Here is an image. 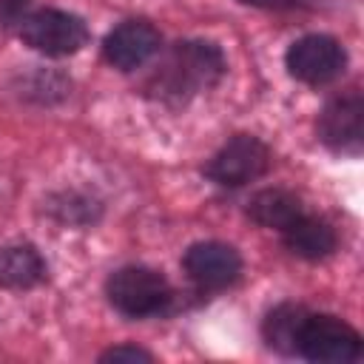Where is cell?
Wrapping results in <instances>:
<instances>
[{"label": "cell", "instance_id": "obj_1", "mask_svg": "<svg viewBox=\"0 0 364 364\" xmlns=\"http://www.w3.org/2000/svg\"><path fill=\"white\" fill-rule=\"evenodd\" d=\"M225 74V57L213 43H179L165 57L154 77V91L162 100H188L216 85Z\"/></svg>", "mask_w": 364, "mask_h": 364}, {"label": "cell", "instance_id": "obj_2", "mask_svg": "<svg viewBox=\"0 0 364 364\" xmlns=\"http://www.w3.org/2000/svg\"><path fill=\"white\" fill-rule=\"evenodd\" d=\"M20 40L40 54L65 57L85 46L88 28L80 17L57 9H43L20 20Z\"/></svg>", "mask_w": 364, "mask_h": 364}, {"label": "cell", "instance_id": "obj_3", "mask_svg": "<svg viewBox=\"0 0 364 364\" xmlns=\"http://www.w3.org/2000/svg\"><path fill=\"white\" fill-rule=\"evenodd\" d=\"M296 350L310 361L347 364V361L358 358L361 338L347 321H341L336 316H307Z\"/></svg>", "mask_w": 364, "mask_h": 364}, {"label": "cell", "instance_id": "obj_4", "mask_svg": "<svg viewBox=\"0 0 364 364\" xmlns=\"http://www.w3.org/2000/svg\"><path fill=\"white\" fill-rule=\"evenodd\" d=\"M171 296V287L162 273L151 267H122L108 279V299L111 304L134 318L156 313Z\"/></svg>", "mask_w": 364, "mask_h": 364}, {"label": "cell", "instance_id": "obj_5", "mask_svg": "<svg viewBox=\"0 0 364 364\" xmlns=\"http://www.w3.org/2000/svg\"><path fill=\"white\" fill-rule=\"evenodd\" d=\"M284 63H287L290 77H296L307 85H324L344 71L347 54L333 37L307 34L287 48Z\"/></svg>", "mask_w": 364, "mask_h": 364}, {"label": "cell", "instance_id": "obj_6", "mask_svg": "<svg viewBox=\"0 0 364 364\" xmlns=\"http://www.w3.org/2000/svg\"><path fill=\"white\" fill-rule=\"evenodd\" d=\"M270 165V151L264 142H259L256 136L239 134L233 139H228L210 159L208 165V176L219 185H245L259 179Z\"/></svg>", "mask_w": 364, "mask_h": 364}, {"label": "cell", "instance_id": "obj_7", "mask_svg": "<svg viewBox=\"0 0 364 364\" xmlns=\"http://www.w3.org/2000/svg\"><path fill=\"white\" fill-rule=\"evenodd\" d=\"M159 43L162 37L151 23L131 20V23L117 26L105 37V60L119 71H134L159 51Z\"/></svg>", "mask_w": 364, "mask_h": 364}, {"label": "cell", "instance_id": "obj_8", "mask_svg": "<svg viewBox=\"0 0 364 364\" xmlns=\"http://www.w3.org/2000/svg\"><path fill=\"white\" fill-rule=\"evenodd\" d=\"M182 264H185V273L199 287H208V290H216V287L230 284L239 276V270H242L239 253L230 245H222V242H199V245H191Z\"/></svg>", "mask_w": 364, "mask_h": 364}, {"label": "cell", "instance_id": "obj_9", "mask_svg": "<svg viewBox=\"0 0 364 364\" xmlns=\"http://www.w3.org/2000/svg\"><path fill=\"white\" fill-rule=\"evenodd\" d=\"M318 136L336 151H358L364 136V102L358 94L333 100L318 117Z\"/></svg>", "mask_w": 364, "mask_h": 364}, {"label": "cell", "instance_id": "obj_10", "mask_svg": "<svg viewBox=\"0 0 364 364\" xmlns=\"http://www.w3.org/2000/svg\"><path fill=\"white\" fill-rule=\"evenodd\" d=\"M46 279V262L31 245L0 247V287L28 290Z\"/></svg>", "mask_w": 364, "mask_h": 364}, {"label": "cell", "instance_id": "obj_11", "mask_svg": "<svg viewBox=\"0 0 364 364\" xmlns=\"http://www.w3.org/2000/svg\"><path fill=\"white\" fill-rule=\"evenodd\" d=\"M284 245L290 253L301 256V259H324L336 250V233L327 222L316 219V216H299L293 225H287L284 230Z\"/></svg>", "mask_w": 364, "mask_h": 364}, {"label": "cell", "instance_id": "obj_12", "mask_svg": "<svg viewBox=\"0 0 364 364\" xmlns=\"http://www.w3.org/2000/svg\"><path fill=\"white\" fill-rule=\"evenodd\" d=\"M247 213L253 222H259L262 228H273V230H284L287 225H293L304 210L296 193L284 191V188H264L259 193H253Z\"/></svg>", "mask_w": 364, "mask_h": 364}, {"label": "cell", "instance_id": "obj_13", "mask_svg": "<svg viewBox=\"0 0 364 364\" xmlns=\"http://www.w3.org/2000/svg\"><path fill=\"white\" fill-rule=\"evenodd\" d=\"M307 310L301 304H279L267 318H264V341L273 350L282 353H296L301 327L307 321Z\"/></svg>", "mask_w": 364, "mask_h": 364}, {"label": "cell", "instance_id": "obj_14", "mask_svg": "<svg viewBox=\"0 0 364 364\" xmlns=\"http://www.w3.org/2000/svg\"><path fill=\"white\" fill-rule=\"evenodd\" d=\"M54 210L63 222H71V225H85V222H94V216H97V205L88 199H80L74 193H65L60 199V205H54Z\"/></svg>", "mask_w": 364, "mask_h": 364}, {"label": "cell", "instance_id": "obj_15", "mask_svg": "<svg viewBox=\"0 0 364 364\" xmlns=\"http://www.w3.org/2000/svg\"><path fill=\"white\" fill-rule=\"evenodd\" d=\"M100 361H131V364H136V361H154V355L145 353V350H139V347L122 344V347H111L108 353H102Z\"/></svg>", "mask_w": 364, "mask_h": 364}, {"label": "cell", "instance_id": "obj_16", "mask_svg": "<svg viewBox=\"0 0 364 364\" xmlns=\"http://www.w3.org/2000/svg\"><path fill=\"white\" fill-rule=\"evenodd\" d=\"M242 3H256V6H270V3H276V0H242Z\"/></svg>", "mask_w": 364, "mask_h": 364}]
</instances>
